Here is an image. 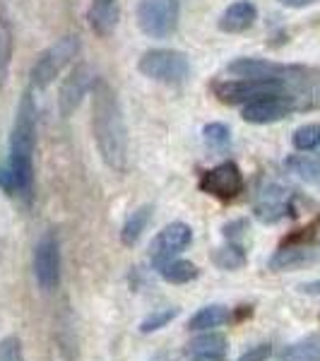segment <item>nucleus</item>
<instances>
[{"instance_id": "4be33fe9", "label": "nucleus", "mask_w": 320, "mask_h": 361, "mask_svg": "<svg viewBox=\"0 0 320 361\" xmlns=\"http://www.w3.org/2000/svg\"><path fill=\"white\" fill-rule=\"evenodd\" d=\"M284 166H287L294 176H299L301 180H306V183L318 185L320 188V161L308 159V157H289V159L284 161Z\"/></svg>"}, {"instance_id": "cd10ccee", "label": "nucleus", "mask_w": 320, "mask_h": 361, "mask_svg": "<svg viewBox=\"0 0 320 361\" xmlns=\"http://www.w3.org/2000/svg\"><path fill=\"white\" fill-rule=\"evenodd\" d=\"M0 361H25V354H22V342L17 337H5L0 342Z\"/></svg>"}, {"instance_id": "ddd939ff", "label": "nucleus", "mask_w": 320, "mask_h": 361, "mask_svg": "<svg viewBox=\"0 0 320 361\" xmlns=\"http://www.w3.org/2000/svg\"><path fill=\"white\" fill-rule=\"evenodd\" d=\"M226 73L234 78H253V80H284L294 68L279 66V63L263 61V58H236L226 66Z\"/></svg>"}, {"instance_id": "423d86ee", "label": "nucleus", "mask_w": 320, "mask_h": 361, "mask_svg": "<svg viewBox=\"0 0 320 361\" xmlns=\"http://www.w3.org/2000/svg\"><path fill=\"white\" fill-rule=\"evenodd\" d=\"M137 25L149 39H166L178 27V0H142Z\"/></svg>"}, {"instance_id": "9d476101", "label": "nucleus", "mask_w": 320, "mask_h": 361, "mask_svg": "<svg viewBox=\"0 0 320 361\" xmlns=\"http://www.w3.org/2000/svg\"><path fill=\"white\" fill-rule=\"evenodd\" d=\"M200 190L219 200H234L243 190V173L234 161H222L200 178Z\"/></svg>"}, {"instance_id": "6ab92c4d", "label": "nucleus", "mask_w": 320, "mask_h": 361, "mask_svg": "<svg viewBox=\"0 0 320 361\" xmlns=\"http://www.w3.org/2000/svg\"><path fill=\"white\" fill-rule=\"evenodd\" d=\"M226 320H229V308L222 304H212V306L200 308V311L188 320V328L190 330H212V328L224 325Z\"/></svg>"}, {"instance_id": "2eb2a0df", "label": "nucleus", "mask_w": 320, "mask_h": 361, "mask_svg": "<svg viewBox=\"0 0 320 361\" xmlns=\"http://www.w3.org/2000/svg\"><path fill=\"white\" fill-rule=\"evenodd\" d=\"M320 260V253L308 246H287L279 248L270 260H267V267L275 272H284V270H299V267L313 265Z\"/></svg>"}, {"instance_id": "5701e85b", "label": "nucleus", "mask_w": 320, "mask_h": 361, "mask_svg": "<svg viewBox=\"0 0 320 361\" xmlns=\"http://www.w3.org/2000/svg\"><path fill=\"white\" fill-rule=\"evenodd\" d=\"M13 49H15L13 29H10V25L3 20V17H0V87L5 85V80H8L10 63H13Z\"/></svg>"}, {"instance_id": "a211bd4d", "label": "nucleus", "mask_w": 320, "mask_h": 361, "mask_svg": "<svg viewBox=\"0 0 320 361\" xmlns=\"http://www.w3.org/2000/svg\"><path fill=\"white\" fill-rule=\"evenodd\" d=\"M156 272L161 275V279H166V282H171V284H185L200 275L197 267L190 263V260H181V258L166 260V263H161L156 267Z\"/></svg>"}, {"instance_id": "bb28decb", "label": "nucleus", "mask_w": 320, "mask_h": 361, "mask_svg": "<svg viewBox=\"0 0 320 361\" xmlns=\"http://www.w3.org/2000/svg\"><path fill=\"white\" fill-rule=\"evenodd\" d=\"M202 135H205L207 147L217 149V152H222V149H226L231 145V130L224 123H209V126H205Z\"/></svg>"}, {"instance_id": "7ed1b4c3", "label": "nucleus", "mask_w": 320, "mask_h": 361, "mask_svg": "<svg viewBox=\"0 0 320 361\" xmlns=\"http://www.w3.org/2000/svg\"><path fill=\"white\" fill-rule=\"evenodd\" d=\"M78 54H80V39L75 37V34L61 37L56 44H51L49 49L42 51L37 61H34L32 73H29L32 90L44 92L46 87H49L58 75L63 73V68L75 61V56Z\"/></svg>"}, {"instance_id": "473e14b6", "label": "nucleus", "mask_w": 320, "mask_h": 361, "mask_svg": "<svg viewBox=\"0 0 320 361\" xmlns=\"http://www.w3.org/2000/svg\"><path fill=\"white\" fill-rule=\"evenodd\" d=\"M226 354H202V357H190V361H224Z\"/></svg>"}, {"instance_id": "aec40b11", "label": "nucleus", "mask_w": 320, "mask_h": 361, "mask_svg": "<svg viewBox=\"0 0 320 361\" xmlns=\"http://www.w3.org/2000/svg\"><path fill=\"white\" fill-rule=\"evenodd\" d=\"M282 361H320V337H306L282 352Z\"/></svg>"}, {"instance_id": "f3484780", "label": "nucleus", "mask_w": 320, "mask_h": 361, "mask_svg": "<svg viewBox=\"0 0 320 361\" xmlns=\"http://www.w3.org/2000/svg\"><path fill=\"white\" fill-rule=\"evenodd\" d=\"M149 219H152V205L137 207L135 212L125 219L123 231H121V241H123V246H128V248L135 246V243L140 241V236H142V231L147 229Z\"/></svg>"}, {"instance_id": "a878e982", "label": "nucleus", "mask_w": 320, "mask_h": 361, "mask_svg": "<svg viewBox=\"0 0 320 361\" xmlns=\"http://www.w3.org/2000/svg\"><path fill=\"white\" fill-rule=\"evenodd\" d=\"M178 316V308L171 306V308H159V311H152L147 318L140 323V333L142 335H149V333H156V330L166 328L173 318Z\"/></svg>"}, {"instance_id": "f8f14e48", "label": "nucleus", "mask_w": 320, "mask_h": 361, "mask_svg": "<svg viewBox=\"0 0 320 361\" xmlns=\"http://www.w3.org/2000/svg\"><path fill=\"white\" fill-rule=\"evenodd\" d=\"M292 109H294L292 99L282 92V94H270V97L255 99V102L246 104L241 111V118L253 126H267V123H277V121L287 118V116L292 114Z\"/></svg>"}, {"instance_id": "9b49d317", "label": "nucleus", "mask_w": 320, "mask_h": 361, "mask_svg": "<svg viewBox=\"0 0 320 361\" xmlns=\"http://www.w3.org/2000/svg\"><path fill=\"white\" fill-rule=\"evenodd\" d=\"M292 209V193L279 183H267L255 197L253 212L263 224H275L284 219Z\"/></svg>"}, {"instance_id": "393cba45", "label": "nucleus", "mask_w": 320, "mask_h": 361, "mask_svg": "<svg viewBox=\"0 0 320 361\" xmlns=\"http://www.w3.org/2000/svg\"><path fill=\"white\" fill-rule=\"evenodd\" d=\"M214 263L222 267V270H238V267L246 265V253H243L241 246L229 243V246L214 250Z\"/></svg>"}, {"instance_id": "dca6fc26", "label": "nucleus", "mask_w": 320, "mask_h": 361, "mask_svg": "<svg viewBox=\"0 0 320 361\" xmlns=\"http://www.w3.org/2000/svg\"><path fill=\"white\" fill-rule=\"evenodd\" d=\"M258 20V8L251 0H238V3L229 5L219 17V29L226 34H241L246 29H251Z\"/></svg>"}, {"instance_id": "1a4fd4ad", "label": "nucleus", "mask_w": 320, "mask_h": 361, "mask_svg": "<svg viewBox=\"0 0 320 361\" xmlns=\"http://www.w3.org/2000/svg\"><path fill=\"white\" fill-rule=\"evenodd\" d=\"M193 241V229L183 222H171L168 226L159 231L154 236L152 246H149V258H152V265L159 267L166 260H173L183 253L185 248Z\"/></svg>"}, {"instance_id": "7c9ffc66", "label": "nucleus", "mask_w": 320, "mask_h": 361, "mask_svg": "<svg viewBox=\"0 0 320 361\" xmlns=\"http://www.w3.org/2000/svg\"><path fill=\"white\" fill-rule=\"evenodd\" d=\"M299 292L311 294V296H320V279H313V282H304L299 287Z\"/></svg>"}, {"instance_id": "f03ea898", "label": "nucleus", "mask_w": 320, "mask_h": 361, "mask_svg": "<svg viewBox=\"0 0 320 361\" xmlns=\"http://www.w3.org/2000/svg\"><path fill=\"white\" fill-rule=\"evenodd\" d=\"M34 147H37V106L32 94L22 97L15 114L13 135H10V169H13L20 195H29L34 185Z\"/></svg>"}, {"instance_id": "0eeeda50", "label": "nucleus", "mask_w": 320, "mask_h": 361, "mask_svg": "<svg viewBox=\"0 0 320 361\" xmlns=\"http://www.w3.org/2000/svg\"><path fill=\"white\" fill-rule=\"evenodd\" d=\"M94 82H97L94 70L87 66V63H80V66L70 70V75L63 80L61 90H58V111H61L63 118H70V116L78 111L82 99L94 87Z\"/></svg>"}, {"instance_id": "2f4dec72", "label": "nucleus", "mask_w": 320, "mask_h": 361, "mask_svg": "<svg viewBox=\"0 0 320 361\" xmlns=\"http://www.w3.org/2000/svg\"><path fill=\"white\" fill-rule=\"evenodd\" d=\"M284 8H308V5H316L318 0H279Z\"/></svg>"}, {"instance_id": "412c9836", "label": "nucleus", "mask_w": 320, "mask_h": 361, "mask_svg": "<svg viewBox=\"0 0 320 361\" xmlns=\"http://www.w3.org/2000/svg\"><path fill=\"white\" fill-rule=\"evenodd\" d=\"M226 337L217 335V333H207L195 337L193 342L188 345V357H202V354H226Z\"/></svg>"}, {"instance_id": "c756f323", "label": "nucleus", "mask_w": 320, "mask_h": 361, "mask_svg": "<svg viewBox=\"0 0 320 361\" xmlns=\"http://www.w3.org/2000/svg\"><path fill=\"white\" fill-rule=\"evenodd\" d=\"M270 354H272V345L270 342H263V345H255L248 349V352H243L241 357H238V361H267Z\"/></svg>"}, {"instance_id": "c85d7f7f", "label": "nucleus", "mask_w": 320, "mask_h": 361, "mask_svg": "<svg viewBox=\"0 0 320 361\" xmlns=\"http://www.w3.org/2000/svg\"><path fill=\"white\" fill-rule=\"evenodd\" d=\"M0 188H3L8 195H20V183H17V178L10 166H0Z\"/></svg>"}, {"instance_id": "f257e3e1", "label": "nucleus", "mask_w": 320, "mask_h": 361, "mask_svg": "<svg viewBox=\"0 0 320 361\" xmlns=\"http://www.w3.org/2000/svg\"><path fill=\"white\" fill-rule=\"evenodd\" d=\"M92 133L99 154L111 171H125L128 166V130L116 92L106 80L97 78L92 94Z\"/></svg>"}, {"instance_id": "b1692460", "label": "nucleus", "mask_w": 320, "mask_h": 361, "mask_svg": "<svg viewBox=\"0 0 320 361\" xmlns=\"http://www.w3.org/2000/svg\"><path fill=\"white\" fill-rule=\"evenodd\" d=\"M292 142L299 152H313V149H320V123H306L301 128H296Z\"/></svg>"}, {"instance_id": "6e6552de", "label": "nucleus", "mask_w": 320, "mask_h": 361, "mask_svg": "<svg viewBox=\"0 0 320 361\" xmlns=\"http://www.w3.org/2000/svg\"><path fill=\"white\" fill-rule=\"evenodd\" d=\"M34 277L44 292H54L61 284V248L54 234L42 236L34 248Z\"/></svg>"}, {"instance_id": "20e7f679", "label": "nucleus", "mask_w": 320, "mask_h": 361, "mask_svg": "<svg viewBox=\"0 0 320 361\" xmlns=\"http://www.w3.org/2000/svg\"><path fill=\"white\" fill-rule=\"evenodd\" d=\"M137 70L144 75V78L154 80V82L178 87L188 80L190 66H188V58H185V54H181V51L152 49L140 58Z\"/></svg>"}, {"instance_id": "4468645a", "label": "nucleus", "mask_w": 320, "mask_h": 361, "mask_svg": "<svg viewBox=\"0 0 320 361\" xmlns=\"http://www.w3.org/2000/svg\"><path fill=\"white\" fill-rule=\"evenodd\" d=\"M87 20H90V27L97 37H111L121 20V3L118 0H92L90 10H87Z\"/></svg>"}, {"instance_id": "39448f33", "label": "nucleus", "mask_w": 320, "mask_h": 361, "mask_svg": "<svg viewBox=\"0 0 320 361\" xmlns=\"http://www.w3.org/2000/svg\"><path fill=\"white\" fill-rule=\"evenodd\" d=\"M214 97L222 104L238 106V104H251L255 99H263L270 94H282L284 80H253V78H238V80H222L212 85Z\"/></svg>"}]
</instances>
